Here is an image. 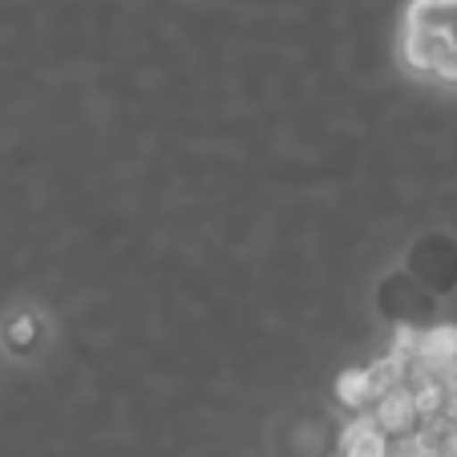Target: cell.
Returning <instances> with one entry per match:
<instances>
[{"label":"cell","mask_w":457,"mask_h":457,"mask_svg":"<svg viewBox=\"0 0 457 457\" xmlns=\"http://www.w3.org/2000/svg\"><path fill=\"white\" fill-rule=\"evenodd\" d=\"M372 421H377L393 441H401V437L421 429V409H417L413 385L405 380V385H393L388 393H380V397L372 401Z\"/></svg>","instance_id":"cell-2"},{"label":"cell","mask_w":457,"mask_h":457,"mask_svg":"<svg viewBox=\"0 0 457 457\" xmlns=\"http://www.w3.org/2000/svg\"><path fill=\"white\" fill-rule=\"evenodd\" d=\"M401 53H405L409 70L425 73V78L441 81V86H457V41L429 25H409L401 37Z\"/></svg>","instance_id":"cell-1"},{"label":"cell","mask_w":457,"mask_h":457,"mask_svg":"<svg viewBox=\"0 0 457 457\" xmlns=\"http://www.w3.org/2000/svg\"><path fill=\"white\" fill-rule=\"evenodd\" d=\"M9 340L12 345H29V340H37V320L33 316H17L9 324Z\"/></svg>","instance_id":"cell-6"},{"label":"cell","mask_w":457,"mask_h":457,"mask_svg":"<svg viewBox=\"0 0 457 457\" xmlns=\"http://www.w3.org/2000/svg\"><path fill=\"white\" fill-rule=\"evenodd\" d=\"M388 433L380 429L372 417H356L345 433H340V457H393Z\"/></svg>","instance_id":"cell-3"},{"label":"cell","mask_w":457,"mask_h":457,"mask_svg":"<svg viewBox=\"0 0 457 457\" xmlns=\"http://www.w3.org/2000/svg\"><path fill=\"white\" fill-rule=\"evenodd\" d=\"M337 397H340V405L356 409V413H361L364 405H372V401H377V385H372V372H369V369H348V372H340Z\"/></svg>","instance_id":"cell-5"},{"label":"cell","mask_w":457,"mask_h":457,"mask_svg":"<svg viewBox=\"0 0 457 457\" xmlns=\"http://www.w3.org/2000/svg\"><path fill=\"white\" fill-rule=\"evenodd\" d=\"M405 21L409 25H429L457 41V0H413Z\"/></svg>","instance_id":"cell-4"}]
</instances>
